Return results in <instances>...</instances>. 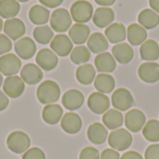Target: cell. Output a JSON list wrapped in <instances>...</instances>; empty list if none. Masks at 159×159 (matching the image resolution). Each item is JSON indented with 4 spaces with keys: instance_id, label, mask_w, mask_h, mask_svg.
Masks as SVG:
<instances>
[{
    "instance_id": "6da1fadb",
    "label": "cell",
    "mask_w": 159,
    "mask_h": 159,
    "mask_svg": "<svg viewBox=\"0 0 159 159\" xmlns=\"http://www.w3.org/2000/svg\"><path fill=\"white\" fill-rule=\"evenodd\" d=\"M60 96V86L52 80H46L42 82L36 90V97L42 104H52L59 100Z\"/></svg>"
},
{
    "instance_id": "7a4b0ae2",
    "label": "cell",
    "mask_w": 159,
    "mask_h": 159,
    "mask_svg": "<svg viewBox=\"0 0 159 159\" xmlns=\"http://www.w3.org/2000/svg\"><path fill=\"white\" fill-rule=\"evenodd\" d=\"M108 143L116 151H125L132 143V135L126 129H115L108 136Z\"/></svg>"
},
{
    "instance_id": "3957f363",
    "label": "cell",
    "mask_w": 159,
    "mask_h": 159,
    "mask_svg": "<svg viewBox=\"0 0 159 159\" xmlns=\"http://www.w3.org/2000/svg\"><path fill=\"white\" fill-rule=\"evenodd\" d=\"M31 145V140L29 136L23 131H13L7 139V148L15 154L25 153Z\"/></svg>"
},
{
    "instance_id": "277c9868",
    "label": "cell",
    "mask_w": 159,
    "mask_h": 159,
    "mask_svg": "<svg viewBox=\"0 0 159 159\" xmlns=\"http://www.w3.org/2000/svg\"><path fill=\"white\" fill-rule=\"evenodd\" d=\"M70 14L76 23H85L92 18L93 7L89 1L77 0L71 6Z\"/></svg>"
},
{
    "instance_id": "5b68a950",
    "label": "cell",
    "mask_w": 159,
    "mask_h": 159,
    "mask_svg": "<svg viewBox=\"0 0 159 159\" xmlns=\"http://www.w3.org/2000/svg\"><path fill=\"white\" fill-rule=\"evenodd\" d=\"M72 25V17L70 12L62 7L55 9L50 17L51 29L57 33H64Z\"/></svg>"
},
{
    "instance_id": "8992f818",
    "label": "cell",
    "mask_w": 159,
    "mask_h": 159,
    "mask_svg": "<svg viewBox=\"0 0 159 159\" xmlns=\"http://www.w3.org/2000/svg\"><path fill=\"white\" fill-rule=\"evenodd\" d=\"M111 102L113 106L120 112L128 111L134 105V99L132 94L129 89L124 88H120L115 90L111 97Z\"/></svg>"
},
{
    "instance_id": "52a82bcc",
    "label": "cell",
    "mask_w": 159,
    "mask_h": 159,
    "mask_svg": "<svg viewBox=\"0 0 159 159\" xmlns=\"http://www.w3.org/2000/svg\"><path fill=\"white\" fill-rule=\"evenodd\" d=\"M21 68L20 58L13 53H7L0 57V73L6 76L15 75Z\"/></svg>"
},
{
    "instance_id": "ba28073f",
    "label": "cell",
    "mask_w": 159,
    "mask_h": 159,
    "mask_svg": "<svg viewBox=\"0 0 159 159\" xmlns=\"http://www.w3.org/2000/svg\"><path fill=\"white\" fill-rule=\"evenodd\" d=\"M51 50L61 57H66L71 54L74 47L70 37L64 34H59L53 37L50 43Z\"/></svg>"
},
{
    "instance_id": "9c48e42d",
    "label": "cell",
    "mask_w": 159,
    "mask_h": 159,
    "mask_svg": "<svg viewBox=\"0 0 159 159\" xmlns=\"http://www.w3.org/2000/svg\"><path fill=\"white\" fill-rule=\"evenodd\" d=\"M25 85L20 76L11 75L7 76L3 82V90L7 97L16 99L22 95Z\"/></svg>"
},
{
    "instance_id": "30bf717a",
    "label": "cell",
    "mask_w": 159,
    "mask_h": 159,
    "mask_svg": "<svg viewBox=\"0 0 159 159\" xmlns=\"http://www.w3.org/2000/svg\"><path fill=\"white\" fill-rule=\"evenodd\" d=\"M146 116L144 113L139 109H132L125 116L124 122L126 128L131 132H139L144 127Z\"/></svg>"
},
{
    "instance_id": "8fae6325",
    "label": "cell",
    "mask_w": 159,
    "mask_h": 159,
    "mask_svg": "<svg viewBox=\"0 0 159 159\" xmlns=\"http://www.w3.org/2000/svg\"><path fill=\"white\" fill-rule=\"evenodd\" d=\"M88 106L91 112L97 115L104 114L110 107L109 98L101 92H92L88 99Z\"/></svg>"
},
{
    "instance_id": "7c38bea8",
    "label": "cell",
    "mask_w": 159,
    "mask_h": 159,
    "mask_svg": "<svg viewBox=\"0 0 159 159\" xmlns=\"http://www.w3.org/2000/svg\"><path fill=\"white\" fill-rule=\"evenodd\" d=\"M138 75L142 81L153 84L159 80V64L155 61L143 62L138 69Z\"/></svg>"
},
{
    "instance_id": "4fadbf2b",
    "label": "cell",
    "mask_w": 159,
    "mask_h": 159,
    "mask_svg": "<svg viewBox=\"0 0 159 159\" xmlns=\"http://www.w3.org/2000/svg\"><path fill=\"white\" fill-rule=\"evenodd\" d=\"M14 48L16 54L21 60H29L36 52V45L34 41L28 36L20 38L15 43Z\"/></svg>"
},
{
    "instance_id": "5bb4252c",
    "label": "cell",
    "mask_w": 159,
    "mask_h": 159,
    "mask_svg": "<svg viewBox=\"0 0 159 159\" xmlns=\"http://www.w3.org/2000/svg\"><path fill=\"white\" fill-rule=\"evenodd\" d=\"M35 61L41 69L45 71H51L57 67L59 60L57 55L51 49L42 48L37 52Z\"/></svg>"
},
{
    "instance_id": "9a60e30c",
    "label": "cell",
    "mask_w": 159,
    "mask_h": 159,
    "mask_svg": "<svg viewBox=\"0 0 159 159\" xmlns=\"http://www.w3.org/2000/svg\"><path fill=\"white\" fill-rule=\"evenodd\" d=\"M3 30L9 39L17 40L21 38V36L25 34L26 28L21 20L18 18H12L5 21Z\"/></svg>"
},
{
    "instance_id": "2e32d148",
    "label": "cell",
    "mask_w": 159,
    "mask_h": 159,
    "mask_svg": "<svg viewBox=\"0 0 159 159\" xmlns=\"http://www.w3.org/2000/svg\"><path fill=\"white\" fill-rule=\"evenodd\" d=\"M20 78L28 85H35L43 78L41 68L34 63H27L20 70Z\"/></svg>"
},
{
    "instance_id": "e0dca14e",
    "label": "cell",
    "mask_w": 159,
    "mask_h": 159,
    "mask_svg": "<svg viewBox=\"0 0 159 159\" xmlns=\"http://www.w3.org/2000/svg\"><path fill=\"white\" fill-rule=\"evenodd\" d=\"M94 64L97 71L101 74H109L116 70V61L109 52H102L96 56Z\"/></svg>"
},
{
    "instance_id": "ac0fdd59",
    "label": "cell",
    "mask_w": 159,
    "mask_h": 159,
    "mask_svg": "<svg viewBox=\"0 0 159 159\" xmlns=\"http://www.w3.org/2000/svg\"><path fill=\"white\" fill-rule=\"evenodd\" d=\"M85 98L81 91L77 89L67 90L61 99L62 105L69 111H75L79 109L84 103Z\"/></svg>"
},
{
    "instance_id": "d6986e66",
    "label": "cell",
    "mask_w": 159,
    "mask_h": 159,
    "mask_svg": "<svg viewBox=\"0 0 159 159\" xmlns=\"http://www.w3.org/2000/svg\"><path fill=\"white\" fill-rule=\"evenodd\" d=\"M61 127L68 134H76L82 128V120L75 113H66L61 120Z\"/></svg>"
},
{
    "instance_id": "ffe728a7",
    "label": "cell",
    "mask_w": 159,
    "mask_h": 159,
    "mask_svg": "<svg viewBox=\"0 0 159 159\" xmlns=\"http://www.w3.org/2000/svg\"><path fill=\"white\" fill-rule=\"evenodd\" d=\"M92 20L97 27L105 28L112 24V22L114 21L115 12L111 7H98L92 16Z\"/></svg>"
},
{
    "instance_id": "44dd1931",
    "label": "cell",
    "mask_w": 159,
    "mask_h": 159,
    "mask_svg": "<svg viewBox=\"0 0 159 159\" xmlns=\"http://www.w3.org/2000/svg\"><path fill=\"white\" fill-rule=\"evenodd\" d=\"M112 55L121 64H128L134 57L133 48L127 43H119L112 48Z\"/></svg>"
},
{
    "instance_id": "7402d4cb",
    "label": "cell",
    "mask_w": 159,
    "mask_h": 159,
    "mask_svg": "<svg viewBox=\"0 0 159 159\" xmlns=\"http://www.w3.org/2000/svg\"><path fill=\"white\" fill-rule=\"evenodd\" d=\"M105 37L112 44H119L127 37V29L120 22H114L105 29Z\"/></svg>"
},
{
    "instance_id": "603a6c76",
    "label": "cell",
    "mask_w": 159,
    "mask_h": 159,
    "mask_svg": "<svg viewBox=\"0 0 159 159\" xmlns=\"http://www.w3.org/2000/svg\"><path fill=\"white\" fill-rule=\"evenodd\" d=\"M88 138L94 144H102L106 142L108 135L107 128L98 122L92 123L88 129Z\"/></svg>"
},
{
    "instance_id": "cb8c5ba5",
    "label": "cell",
    "mask_w": 159,
    "mask_h": 159,
    "mask_svg": "<svg viewBox=\"0 0 159 159\" xmlns=\"http://www.w3.org/2000/svg\"><path fill=\"white\" fill-rule=\"evenodd\" d=\"M90 36V29L85 23H75L69 30V37L73 43L82 45L88 41Z\"/></svg>"
},
{
    "instance_id": "d4e9b609",
    "label": "cell",
    "mask_w": 159,
    "mask_h": 159,
    "mask_svg": "<svg viewBox=\"0 0 159 159\" xmlns=\"http://www.w3.org/2000/svg\"><path fill=\"white\" fill-rule=\"evenodd\" d=\"M127 37L130 45L139 46L146 41L147 32L141 24L131 23L127 29Z\"/></svg>"
},
{
    "instance_id": "484cf974",
    "label": "cell",
    "mask_w": 159,
    "mask_h": 159,
    "mask_svg": "<svg viewBox=\"0 0 159 159\" xmlns=\"http://www.w3.org/2000/svg\"><path fill=\"white\" fill-rule=\"evenodd\" d=\"M88 48L90 52L100 54L105 52L109 47V42L104 34L102 33H93L88 39Z\"/></svg>"
},
{
    "instance_id": "4316f807",
    "label": "cell",
    "mask_w": 159,
    "mask_h": 159,
    "mask_svg": "<svg viewBox=\"0 0 159 159\" xmlns=\"http://www.w3.org/2000/svg\"><path fill=\"white\" fill-rule=\"evenodd\" d=\"M102 122L108 129L115 130L122 127L124 123V116L116 109H110L103 114Z\"/></svg>"
},
{
    "instance_id": "83f0119b",
    "label": "cell",
    "mask_w": 159,
    "mask_h": 159,
    "mask_svg": "<svg viewBox=\"0 0 159 159\" xmlns=\"http://www.w3.org/2000/svg\"><path fill=\"white\" fill-rule=\"evenodd\" d=\"M140 54L143 60L155 61L159 58V45L154 39L146 40L140 48Z\"/></svg>"
},
{
    "instance_id": "f1b7e54d",
    "label": "cell",
    "mask_w": 159,
    "mask_h": 159,
    "mask_svg": "<svg viewBox=\"0 0 159 159\" xmlns=\"http://www.w3.org/2000/svg\"><path fill=\"white\" fill-rule=\"evenodd\" d=\"M63 110L59 104H48L42 111L43 120L49 125H55L61 120Z\"/></svg>"
},
{
    "instance_id": "f546056e",
    "label": "cell",
    "mask_w": 159,
    "mask_h": 159,
    "mask_svg": "<svg viewBox=\"0 0 159 159\" xmlns=\"http://www.w3.org/2000/svg\"><path fill=\"white\" fill-rule=\"evenodd\" d=\"M94 87L98 90V92L108 94L115 89L116 80L111 75L99 74L94 79Z\"/></svg>"
},
{
    "instance_id": "4dcf8cb0",
    "label": "cell",
    "mask_w": 159,
    "mask_h": 159,
    "mask_svg": "<svg viewBox=\"0 0 159 159\" xmlns=\"http://www.w3.org/2000/svg\"><path fill=\"white\" fill-rule=\"evenodd\" d=\"M75 77L80 84L89 85L94 81L96 77V69L92 66V64H82L76 69Z\"/></svg>"
},
{
    "instance_id": "1f68e13d",
    "label": "cell",
    "mask_w": 159,
    "mask_h": 159,
    "mask_svg": "<svg viewBox=\"0 0 159 159\" xmlns=\"http://www.w3.org/2000/svg\"><path fill=\"white\" fill-rule=\"evenodd\" d=\"M50 12L41 5H34L29 10V19L35 25H42L48 21Z\"/></svg>"
},
{
    "instance_id": "d6a6232c",
    "label": "cell",
    "mask_w": 159,
    "mask_h": 159,
    "mask_svg": "<svg viewBox=\"0 0 159 159\" xmlns=\"http://www.w3.org/2000/svg\"><path fill=\"white\" fill-rule=\"evenodd\" d=\"M139 23L145 29H154L159 24V15L151 8H145L139 13Z\"/></svg>"
},
{
    "instance_id": "836d02e7",
    "label": "cell",
    "mask_w": 159,
    "mask_h": 159,
    "mask_svg": "<svg viewBox=\"0 0 159 159\" xmlns=\"http://www.w3.org/2000/svg\"><path fill=\"white\" fill-rule=\"evenodd\" d=\"M20 3L17 0H0V17L12 19L20 11Z\"/></svg>"
},
{
    "instance_id": "e575fe53",
    "label": "cell",
    "mask_w": 159,
    "mask_h": 159,
    "mask_svg": "<svg viewBox=\"0 0 159 159\" xmlns=\"http://www.w3.org/2000/svg\"><path fill=\"white\" fill-rule=\"evenodd\" d=\"M33 35L34 40L42 45L48 44L54 37V33L51 27L48 25H41L37 26L34 29Z\"/></svg>"
},
{
    "instance_id": "d590c367",
    "label": "cell",
    "mask_w": 159,
    "mask_h": 159,
    "mask_svg": "<svg viewBox=\"0 0 159 159\" xmlns=\"http://www.w3.org/2000/svg\"><path fill=\"white\" fill-rule=\"evenodd\" d=\"M144 139L151 143L159 142V121L156 119L149 120L143 129Z\"/></svg>"
},
{
    "instance_id": "8d00e7d4",
    "label": "cell",
    "mask_w": 159,
    "mask_h": 159,
    "mask_svg": "<svg viewBox=\"0 0 159 159\" xmlns=\"http://www.w3.org/2000/svg\"><path fill=\"white\" fill-rule=\"evenodd\" d=\"M90 56H91V54H90V51L88 48V47L81 45V46H77L73 48L71 55H70V59L74 63L82 65L89 61Z\"/></svg>"
},
{
    "instance_id": "74e56055",
    "label": "cell",
    "mask_w": 159,
    "mask_h": 159,
    "mask_svg": "<svg viewBox=\"0 0 159 159\" xmlns=\"http://www.w3.org/2000/svg\"><path fill=\"white\" fill-rule=\"evenodd\" d=\"M79 159H100V153L96 148L88 146L80 152Z\"/></svg>"
},
{
    "instance_id": "f35d334b",
    "label": "cell",
    "mask_w": 159,
    "mask_h": 159,
    "mask_svg": "<svg viewBox=\"0 0 159 159\" xmlns=\"http://www.w3.org/2000/svg\"><path fill=\"white\" fill-rule=\"evenodd\" d=\"M22 159H46V156L40 148L33 147L23 154Z\"/></svg>"
},
{
    "instance_id": "ab89813d",
    "label": "cell",
    "mask_w": 159,
    "mask_h": 159,
    "mask_svg": "<svg viewBox=\"0 0 159 159\" xmlns=\"http://www.w3.org/2000/svg\"><path fill=\"white\" fill-rule=\"evenodd\" d=\"M12 48L11 40L6 35L0 34V55L7 54Z\"/></svg>"
},
{
    "instance_id": "60d3db41",
    "label": "cell",
    "mask_w": 159,
    "mask_h": 159,
    "mask_svg": "<svg viewBox=\"0 0 159 159\" xmlns=\"http://www.w3.org/2000/svg\"><path fill=\"white\" fill-rule=\"evenodd\" d=\"M145 159H159V144L155 143L147 147L145 154Z\"/></svg>"
},
{
    "instance_id": "b9f144b4",
    "label": "cell",
    "mask_w": 159,
    "mask_h": 159,
    "mask_svg": "<svg viewBox=\"0 0 159 159\" xmlns=\"http://www.w3.org/2000/svg\"><path fill=\"white\" fill-rule=\"evenodd\" d=\"M100 159H120V155L115 149H105L102 152Z\"/></svg>"
},
{
    "instance_id": "7bdbcfd3",
    "label": "cell",
    "mask_w": 159,
    "mask_h": 159,
    "mask_svg": "<svg viewBox=\"0 0 159 159\" xmlns=\"http://www.w3.org/2000/svg\"><path fill=\"white\" fill-rule=\"evenodd\" d=\"M39 2L44 7H47L49 8H54V7H59L63 2V0H39Z\"/></svg>"
},
{
    "instance_id": "ee69618b",
    "label": "cell",
    "mask_w": 159,
    "mask_h": 159,
    "mask_svg": "<svg viewBox=\"0 0 159 159\" xmlns=\"http://www.w3.org/2000/svg\"><path fill=\"white\" fill-rule=\"evenodd\" d=\"M120 159H143L141 154L135 151H129L122 155Z\"/></svg>"
},
{
    "instance_id": "f6af8a7d",
    "label": "cell",
    "mask_w": 159,
    "mask_h": 159,
    "mask_svg": "<svg viewBox=\"0 0 159 159\" xmlns=\"http://www.w3.org/2000/svg\"><path fill=\"white\" fill-rule=\"evenodd\" d=\"M8 105V98L5 92L0 91V112L4 111Z\"/></svg>"
},
{
    "instance_id": "bcb514c9",
    "label": "cell",
    "mask_w": 159,
    "mask_h": 159,
    "mask_svg": "<svg viewBox=\"0 0 159 159\" xmlns=\"http://www.w3.org/2000/svg\"><path fill=\"white\" fill-rule=\"evenodd\" d=\"M95 2L102 7H109L115 4L116 0H95Z\"/></svg>"
},
{
    "instance_id": "7dc6e473",
    "label": "cell",
    "mask_w": 159,
    "mask_h": 159,
    "mask_svg": "<svg viewBox=\"0 0 159 159\" xmlns=\"http://www.w3.org/2000/svg\"><path fill=\"white\" fill-rule=\"evenodd\" d=\"M149 5L153 10L159 13V0H149Z\"/></svg>"
},
{
    "instance_id": "c3c4849f",
    "label": "cell",
    "mask_w": 159,
    "mask_h": 159,
    "mask_svg": "<svg viewBox=\"0 0 159 159\" xmlns=\"http://www.w3.org/2000/svg\"><path fill=\"white\" fill-rule=\"evenodd\" d=\"M3 27H4V22H3V20H2V18L0 17V32L2 31Z\"/></svg>"
},
{
    "instance_id": "681fc988",
    "label": "cell",
    "mask_w": 159,
    "mask_h": 159,
    "mask_svg": "<svg viewBox=\"0 0 159 159\" xmlns=\"http://www.w3.org/2000/svg\"><path fill=\"white\" fill-rule=\"evenodd\" d=\"M3 82H4V81H3V75L0 73V87L3 85Z\"/></svg>"
},
{
    "instance_id": "f907efd6",
    "label": "cell",
    "mask_w": 159,
    "mask_h": 159,
    "mask_svg": "<svg viewBox=\"0 0 159 159\" xmlns=\"http://www.w3.org/2000/svg\"><path fill=\"white\" fill-rule=\"evenodd\" d=\"M18 2H21V3H24V2H28L29 0H17Z\"/></svg>"
}]
</instances>
